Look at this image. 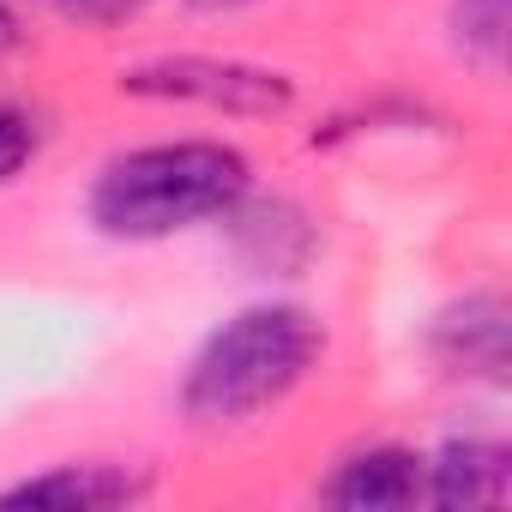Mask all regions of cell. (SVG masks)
<instances>
[{
  "label": "cell",
  "instance_id": "1",
  "mask_svg": "<svg viewBox=\"0 0 512 512\" xmlns=\"http://www.w3.org/2000/svg\"><path fill=\"white\" fill-rule=\"evenodd\" d=\"M332 332L308 302H247L229 320H217L175 386L181 422L193 434H235L290 404L326 362Z\"/></svg>",
  "mask_w": 512,
  "mask_h": 512
},
{
  "label": "cell",
  "instance_id": "2",
  "mask_svg": "<svg viewBox=\"0 0 512 512\" xmlns=\"http://www.w3.org/2000/svg\"><path fill=\"white\" fill-rule=\"evenodd\" d=\"M253 193V163L223 139H151L115 151L85 193V217L103 241H169L205 223H229Z\"/></svg>",
  "mask_w": 512,
  "mask_h": 512
},
{
  "label": "cell",
  "instance_id": "3",
  "mask_svg": "<svg viewBox=\"0 0 512 512\" xmlns=\"http://www.w3.org/2000/svg\"><path fill=\"white\" fill-rule=\"evenodd\" d=\"M121 97L139 103H181V109H211L235 121H278L296 109V79L260 61H235V55H157L139 67L115 73Z\"/></svg>",
  "mask_w": 512,
  "mask_h": 512
},
{
  "label": "cell",
  "instance_id": "4",
  "mask_svg": "<svg viewBox=\"0 0 512 512\" xmlns=\"http://www.w3.org/2000/svg\"><path fill=\"white\" fill-rule=\"evenodd\" d=\"M157 494L151 464L127 458H61L0 488V506H55V512H121Z\"/></svg>",
  "mask_w": 512,
  "mask_h": 512
},
{
  "label": "cell",
  "instance_id": "5",
  "mask_svg": "<svg viewBox=\"0 0 512 512\" xmlns=\"http://www.w3.org/2000/svg\"><path fill=\"white\" fill-rule=\"evenodd\" d=\"M314 500L350 506V512H398L428 500V452L404 440H368L332 458V470L314 482Z\"/></svg>",
  "mask_w": 512,
  "mask_h": 512
},
{
  "label": "cell",
  "instance_id": "6",
  "mask_svg": "<svg viewBox=\"0 0 512 512\" xmlns=\"http://www.w3.org/2000/svg\"><path fill=\"white\" fill-rule=\"evenodd\" d=\"M506 326L500 290H464L428 320V356L464 386H506Z\"/></svg>",
  "mask_w": 512,
  "mask_h": 512
},
{
  "label": "cell",
  "instance_id": "7",
  "mask_svg": "<svg viewBox=\"0 0 512 512\" xmlns=\"http://www.w3.org/2000/svg\"><path fill=\"white\" fill-rule=\"evenodd\" d=\"M512 494V446L494 434H452L428 452V506H506Z\"/></svg>",
  "mask_w": 512,
  "mask_h": 512
},
{
  "label": "cell",
  "instance_id": "8",
  "mask_svg": "<svg viewBox=\"0 0 512 512\" xmlns=\"http://www.w3.org/2000/svg\"><path fill=\"white\" fill-rule=\"evenodd\" d=\"M512 25V0H452L446 7V31H452V49L482 67V73H500L506 61V31Z\"/></svg>",
  "mask_w": 512,
  "mask_h": 512
},
{
  "label": "cell",
  "instance_id": "9",
  "mask_svg": "<svg viewBox=\"0 0 512 512\" xmlns=\"http://www.w3.org/2000/svg\"><path fill=\"white\" fill-rule=\"evenodd\" d=\"M37 157H43V121L25 103L0 97V187H13Z\"/></svg>",
  "mask_w": 512,
  "mask_h": 512
},
{
  "label": "cell",
  "instance_id": "10",
  "mask_svg": "<svg viewBox=\"0 0 512 512\" xmlns=\"http://www.w3.org/2000/svg\"><path fill=\"white\" fill-rule=\"evenodd\" d=\"M43 7H55L61 19L91 25V31H115V25H127L145 7V0H43Z\"/></svg>",
  "mask_w": 512,
  "mask_h": 512
},
{
  "label": "cell",
  "instance_id": "11",
  "mask_svg": "<svg viewBox=\"0 0 512 512\" xmlns=\"http://www.w3.org/2000/svg\"><path fill=\"white\" fill-rule=\"evenodd\" d=\"M25 19H19V7H13V0H0V61H7V55H19L25 49Z\"/></svg>",
  "mask_w": 512,
  "mask_h": 512
},
{
  "label": "cell",
  "instance_id": "12",
  "mask_svg": "<svg viewBox=\"0 0 512 512\" xmlns=\"http://www.w3.org/2000/svg\"><path fill=\"white\" fill-rule=\"evenodd\" d=\"M193 13H241V7H260V0H181Z\"/></svg>",
  "mask_w": 512,
  "mask_h": 512
}]
</instances>
